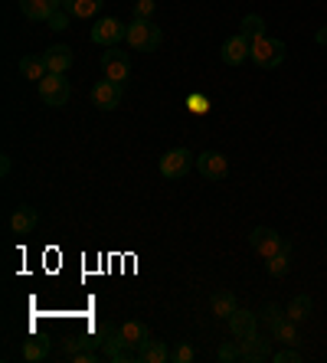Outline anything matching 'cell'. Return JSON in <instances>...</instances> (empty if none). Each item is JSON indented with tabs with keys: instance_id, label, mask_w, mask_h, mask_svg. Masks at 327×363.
Wrapping results in <instances>:
<instances>
[{
	"instance_id": "5bb4252c",
	"label": "cell",
	"mask_w": 327,
	"mask_h": 363,
	"mask_svg": "<svg viewBox=\"0 0 327 363\" xmlns=\"http://www.w3.org/2000/svg\"><path fill=\"white\" fill-rule=\"evenodd\" d=\"M255 324H259V314L255 311H243V308H235V311L229 314V330L235 334V340H243V337H249L252 330H259Z\"/></svg>"
},
{
	"instance_id": "2e32d148",
	"label": "cell",
	"mask_w": 327,
	"mask_h": 363,
	"mask_svg": "<svg viewBox=\"0 0 327 363\" xmlns=\"http://www.w3.org/2000/svg\"><path fill=\"white\" fill-rule=\"evenodd\" d=\"M36 223H40V213L33 206H17V210L10 213V229L17 233V236H26V233H33Z\"/></svg>"
},
{
	"instance_id": "9a60e30c",
	"label": "cell",
	"mask_w": 327,
	"mask_h": 363,
	"mask_svg": "<svg viewBox=\"0 0 327 363\" xmlns=\"http://www.w3.org/2000/svg\"><path fill=\"white\" fill-rule=\"evenodd\" d=\"M43 60H46V69H50V72H59V76H66L69 66H72V50L59 43V46H50V50L43 52Z\"/></svg>"
},
{
	"instance_id": "ac0fdd59",
	"label": "cell",
	"mask_w": 327,
	"mask_h": 363,
	"mask_svg": "<svg viewBox=\"0 0 327 363\" xmlns=\"http://www.w3.org/2000/svg\"><path fill=\"white\" fill-rule=\"evenodd\" d=\"M138 360L141 363H164V360H170V350H167V344L164 340H144L141 347H138Z\"/></svg>"
},
{
	"instance_id": "f1b7e54d",
	"label": "cell",
	"mask_w": 327,
	"mask_h": 363,
	"mask_svg": "<svg viewBox=\"0 0 327 363\" xmlns=\"http://www.w3.org/2000/svg\"><path fill=\"white\" fill-rule=\"evenodd\" d=\"M69 20H72V17H69L66 10H56V13H52V17L46 20V26H50V30H56V33H59V30H66V26H69Z\"/></svg>"
},
{
	"instance_id": "1f68e13d",
	"label": "cell",
	"mask_w": 327,
	"mask_h": 363,
	"mask_svg": "<svg viewBox=\"0 0 327 363\" xmlns=\"http://www.w3.org/2000/svg\"><path fill=\"white\" fill-rule=\"evenodd\" d=\"M99 360V350H79V354H72V363H95Z\"/></svg>"
},
{
	"instance_id": "8fae6325",
	"label": "cell",
	"mask_w": 327,
	"mask_h": 363,
	"mask_svg": "<svg viewBox=\"0 0 327 363\" xmlns=\"http://www.w3.org/2000/svg\"><path fill=\"white\" fill-rule=\"evenodd\" d=\"M249 50H252V40H245L243 33H235V36H229V40L223 43L219 56H223L226 66H243V62L249 60Z\"/></svg>"
},
{
	"instance_id": "277c9868",
	"label": "cell",
	"mask_w": 327,
	"mask_h": 363,
	"mask_svg": "<svg viewBox=\"0 0 327 363\" xmlns=\"http://www.w3.org/2000/svg\"><path fill=\"white\" fill-rule=\"evenodd\" d=\"M101 72H105V79H111V82L125 85V79L131 76V60H128V52L121 50V46H105V52H101Z\"/></svg>"
},
{
	"instance_id": "e0dca14e",
	"label": "cell",
	"mask_w": 327,
	"mask_h": 363,
	"mask_svg": "<svg viewBox=\"0 0 327 363\" xmlns=\"http://www.w3.org/2000/svg\"><path fill=\"white\" fill-rule=\"evenodd\" d=\"M105 0H62V10H66L72 20H92L101 10Z\"/></svg>"
},
{
	"instance_id": "4dcf8cb0",
	"label": "cell",
	"mask_w": 327,
	"mask_h": 363,
	"mask_svg": "<svg viewBox=\"0 0 327 363\" xmlns=\"http://www.w3.org/2000/svg\"><path fill=\"white\" fill-rule=\"evenodd\" d=\"M259 318H262V321H265V324H269V328H272V324H275L278 318H282V311H278V304H265V308H262V311H259Z\"/></svg>"
},
{
	"instance_id": "7402d4cb",
	"label": "cell",
	"mask_w": 327,
	"mask_h": 363,
	"mask_svg": "<svg viewBox=\"0 0 327 363\" xmlns=\"http://www.w3.org/2000/svg\"><path fill=\"white\" fill-rule=\"evenodd\" d=\"M311 308H314V301H311L308 295H298V298H292V304L285 308V318H292L294 324H298V321H308Z\"/></svg>"
},
{
	"instance_id": "d6a6232c",
	"label": "cell",
	"mask_w": 327,
	"mask_h": 363,
	"mask_svg": "<svg viewBox=\"0 0 327 363\" xmlns=\"http://www.w3.org/2000/svg\"><path fill=\"white\" fill-rule=\"evenodd\" d=\"M10 174V157H0V177H7Z\"/></svg>"
},
{
	"instance_id": "6da1fadb",
	"label": "cell",
	"mask_w": 327,
	"mask_h": 363,
	"mask_svg": "<svg viewBox=\"0 0 327 363\" xmlns=\"http://www.w3.org/2000/svg\"><path fill=\"white\" fill-rule=\"evenodd\" d=\"M160 40H164V33H160V26H154L151 20L135 17L131 23H128L125 43L131 46V50H138V52H154V50L160 46Z\"/></svg>"
},
{
	"instance_id": "d4e9b609",
	"label": "cell",
	"mask_w": 327,
	"mask_h": 363,
	"mask_svg": "<svg viewBox=\"0 0 327 363\" xmlns=\"http://www.w3.org/2000/svg\"><path fill=\"white\" fill-rule=\"evenodd\" d=\"M265 269H269V275H272V279H285V275H288V269H292V262H288V252H278V255H272V259H269V265H265Z\"/></svg>"
},
{
	"instance_id": "9c48e42d",
	"label": "cell",
	"mask_w": 327,
	"mask_h": 363,
	"mask_svg": "<svg viewBox=\"0 0 327 363\" xmlns=\"http://www.w3.org/2000/svg\"><path fill=\"white\" fill-rule=\"evenodd\" d=\"M239 350H243V360L245 363H262V360H272V347L269 340L262 337L259 330H252L249 337L239 340Z\"/></svg>"
},
{
	"instance_id": "30bf717a",
	"label": "cell",
	"mask_w": 327,
	"mask_h": 363,
	"mask_svg": "<svg viewBox=\"0 0 327 363\" xmlns=\"http://www.w3.org/2000/svg\"><path fill=\"white\" fill-rule=\"evenodd\" d=\"M92 105H99L101 111H111L121 105V82H111V79H101L92 89Z\"/></svg>"
},
{
	"instance_id": "3957f363",
	"label": "cell",
	"mask_w": 327,
	"mask_h": 363,
	"mask_svg": "<svg viewBox=\"0 0 327 363\" xmlns=\"http://www.w3.org/2000/svg\"><path fill=\"white\" fill-rule=\"evenodd\" d=\"M249 245L262 255V259H272V255H278V252H292V242H288V239H282L275 229H269V226H255V229H252Z\"/></svg>"
},
{
	"instance_id": "cb8c5ba5",
	"label": "cell",
	"mask_w": 327,
	"mask_h": 363,
	"mask_svg": "<svg viewBox=\"0 0 327 363\" xmlns=\"http://www.w3.org/2000/svg\"><path fill=\"white\" fill-rule=\"evenodd\" d=\"M239 33L245 36V40H259V36H265V20L259 17V13H249V17H243V30Z\"/></svg>"
},
{
	"instance_id": "7c38bea8",
	"label": "cell",
	"mask_w": 327,
	"mask_h": 363,
	"mask_svg": "<svg viewBox=\"0 0 327 363\" xmlns=\"http://www.w3.org/2000/svg\"><path fill=\"white\" fill-rule=\"evenodd\" d=\"M148 337H151V330H148L144 321H125L118 328V340H121V347H128V350H138Z\"/></svg>"
},
{
	"instance_id": "4316f807",
	"label": "cell",
	"mask_w": 327,
	"mask_h": 363,
	"mask_svg": "<svg viewBox=\"0 0 327 363\" xmlns=\"http://www.w3.org/2000/svg\"><path fill=\"white\" fill-rule=\"evenodd\" d=\"M216 357H219L223 363H233V360H243V350H239V344H223Z\"/></svg>"
},
{
	"instance_id": "484cf974",
	"label": "cell",
	"mask_w": 327,
	"mask_h": 363,
	"mask_svg": "<svg viewBox=\"0 0 327 363\" xmlns=\"http://www.w3.org/2000/svg\"><path fill=\"white\" fill-rule=\"evenodd\" d=\"M193 357H196V354H193L190 344H177L174 350H170V360H174V363H193Z\"/></svg>"
},
{
	"instance_id": "7a4b0ae2",
	"label": "cell",
	"mask_w": 327,
	"mask_h": 363,
	"mask_svg": "<svg viewBox=\"0 0 327 363\" xmlns=\"http://www.w3.org/2000/svg\"><path fill=\"white\" fill-rule=\"evenodd\" d=\"M249 60L255 62L259 69L282 66V60H285V43H282V40H272V36H259V40H252Z\"/></svg>"
},
{
	"instance_id": "44dd1931",
	"label": "cell",
	"mask_w": 327,
	"mask_h": 363,
	"mask_svg": "<svg viewBox=\"0 0 327 363\" xmlns=\"http://www.w3.org/2000/svg\"><path fill=\"white\" fill-rule=\"evenodd\" d=\"M272 337L282 340V347L298 344V324H294L292 318H278V321L272 324Z\"/></svg>"
},
{
	"instance_id": "d6986e66",
	"label": "cell",
	"mask_w": 327,
	"mask_h": 363,
	"mask_svg": "<svg viewBox=\"0 0 327 363\" xmlns=\"http://www.w3.org/2000/svg\"><path fill=\"white\" fill-rule=\"evenodd\" d=\"M210 308H213V314H216V318H226V321H229V314L239 308V301H235V295L229 291V288H219V291H213V295H210Z\"/></svg>"
},
{
	"instance_id": "836d02e7",
	"label": "cell",
	"mask_w": 327,
	"mask_h": 363,
	"mask_svg": "<svg viewBox=\"0 0 327 363\" xmlns=\"http://www.w3.org/2000/svg\"><path fill=\"white\" fill-rule=\"evenodd\" d=\"M314 40H318L321 46H327V26H324V30H318V36H314Z\"/></svg>"
},
{
	"instance_id": "ffe728a7",
	"label": "cell",
	"mask_w": 327,
	"mask_h": 363,
	"mask_svg": "<svg viewBox=\"0 0 327 363\" xmlns=\"http://www.w3.org/2000/svg\"><path fill=\"white\" fill-rule=\"evenodd\" d=\"M20 76H23V79H33V82L46 79V76H50L46 60H43V56H23V60H20Z\"/></svg>"
},
{
	"instance_id": "8992f818",
	"label": "cell",
	"mask_w": 327,
	"mask_h": 363,
	"mask_svg": "<svg viewBox=\"0 0 327 363\" xmlns=\"http://www.w3.org/2000/svg\"><path fill=\"white\" fill-rule=\"evenodd\" d=\"M193 164H196V157H193L187 147H174V151H167L164 157H160V174H164L167 180H180Z\"/></svg>"
},
{
	"instance_id": "4fadbf2b",
	"label": "cell",
	"mask_w": 327,
	"mask_h": 363,
	"mask_svg": "<svg viewBox=\"0 0 327 363\" xmlns=\"http://www.w3.org/2000/svg\"><path fill=\"white\" fill-rule=\"evenodd\" d=\"M56 10H62V0H20V13L26 20H50Z\"/></svg>"
},
{
	"instance_id": "52a82bcc",
	"label": "cell",
	"mask_w": 327,
	"mask_h": 363,
	"mask_svg": "<svg viewBox=\"0 0 327 363\" xmlns=\"http://www.w3.org/2000/svg\"><path fill=\"white\" fill-rule=\"evenodd\" d=\"M128 33V23H121V20L115 17H101L99 23L92 26V40L99 43V46H118V43L125 40Z\"/></svg>"
},
{
	"instance_id": "f546056e",
	"label": "cell",
	"mask_w": 327,
	"mask_h": 363,
	"mask_svg": "<svg viewBox=\"0 0 327 363\" xmlns=\"http://www.w3.org/2000/svg\"><path fill=\"white\" fill-rule=\"evenodd\" d=\"M154 7H157L154 0H138V4H135V17H141V20H151Z\"/></svg>"
},
{
	"instance_id": "83f0119b",
	"label": "cell",
	"mask_w": 327,
	"mask_h": 363,
	"mask_svg": "<svg viewBox=\"0 0 327 363\" xmlns=\"http://www.w3.org/2000/svg\"><path fill=\"white\" fill-rule=\"evenodd\" d=\"M272 360H275V363H301L304 357L298 354V350H292V347H282L278 354H272Z\"/></svg>"
},
{
	"instance_id": "603a6c76",
	"label": "cell",
	"mask_w": 327,
	"mask_h": 363,
	"mask_svg": "<svg viewBox=\"0 0 327 363\" xmlns=\"http://www.w3.org/2000/svg\"><path fill=\"white\" fill-rule=\"evenodd\" d=\"M50 357V340H26L23 344V360H30V363H40V360H46Z\"/></svg>"
},
{
	"instance_id": "5b68a950",
	"label": "cell",
	"mask_w": 327,
	"mask_h": 363,
	"mask_svg": "<svg viewBox=\"0 0 327 363\" xmlns=\"http://www.w3.org/2000/svg\"><path fill=\"white\" fill-rule=\"evenodd\" d=\"M40 99L46 101V105H52V108H62L69 101V95H72V89H69V79L59 76V72H50L46 79H40Z\"/></svg>"
},
{
	"instance_id": "ba28073f",
	"label": "cell",
	"mask_w": 327,
	"mask_h": 363,
	"mask_svg": "<svg viewBox=\"0 0 327 363\" xmlns=\"http://www.w3.org/2000/svg\"><path fill=\"white\" fill-rule=\"evenodd\" d=\"M196 170H200V177H206V180H226L229 161L219 151H203L200 157H196Z\"/></svg>"
}]
</instances>
